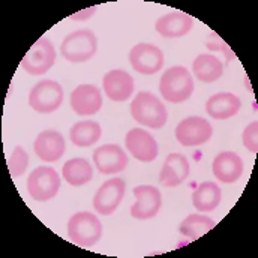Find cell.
Instances as JSON below:
<instances>
[{
	"instance_id": "24",
	"label": "cell",
	"mask_w": 258,
	"mask_h": 258,
	"mask_svg": "<svg viewBox=\"0 0 258 258\" xmlns=\"http://www.w3.org/2000/svg\"><path fill=\"white\" fill-rule=\"evenodd\" d=\"M101 135H102L101 125L93 120L78 122L71 128V132H69L71 141L78 147H89L95 144L96 141H99Z\"/></svg>"
},
{
	"instance_id": "23",
	"label": "cell",
	"mask_w": 258,
	"mask_h": 258,
	"mask_svg": "<svg viewBox=\"0 0 258 258\" xmlns=\"http://www.w3.org/2000/svg\"><path fill=\"white\" fill-rule=\"evenodd\" d=\"M62 174H63L64 180L72 185V186H81L87 182L92 180L93 177V168L92 165L83 159V158H74V159H69L66 164L63 165V170H62Z\"/></svg>"
},
{
	"instance_id": "17",
	"label": "cell",
	"mask_w": 258,
	"mask_h": 258,
	"mask_svg": "<svg viewBox=\"0 0 258 258\" xmlns=\"http://www.w3.org/2000/svg\"><path fill=\"white\" fill-rule=\"evenodd\" d=\"M189 174V161L182 153H170L161 168L159 183L167 188L180 185Z\"/></svg>"
},
{
	"instance_id": "26",
	"label": "cell",
	"mask_w": 258,
	"mask_h": 258,
	"mask_svg": "<svg viewBox=\"0 0 258 258\" xmlns=\"http://www.w3.org/2000/svg\"><path fill=\"white\" fill-rule=\"evenodd\" d=\"M27 165H29V155L27 152L21 147V146H17L8 161V168H9V173L12 177H20L26 173L27 170Z\"/></svg>"
},
{
	"instance_id": "1",
	"label": "cell",
	"mask_w": 258,
	"mask_h": 258,
	"mask_svg": "<svg viewBox=\"0 0 258 258\" xmlns=\"http://www.w3.org/2000/svg\"><path fill=\"white\" fill-rule=\"evenodd\" d=\"M131 116L135 122L152 129H161L168 119L165 105L152 93L140 92L131 102Z\"/></svg>"
},
{
	"instance_id": "18",
	"label": "cell",
	"mask_w": 258,
	"mask_h": 258,
	"mask_svg": "<svg viewBox=\"0 0 258 258\" xmlns=\"http://www.w3.org/2000/svg\"><path fill=\"white\" fill-rule=\"evenodd\" d=\"M212 170L218 180L224 183H233L237 182L243 174V161L234 152H222L213 159Z\"/></svg>"
},
{
	"instance_id": "13",
	"label": "cell",
	"mask_w": 258,
	"mask_h": 258,
	"mask_svg": "<svg viewBox=\"0 0 258 258\" xmlns=\"http://www.w3.org/2000/svg\"><path fill=\"white\" fill-rule=\"evenodd\" d=\"M93 162L99 173L116 174L126 168L128 155L117 144H104L93 152Z\"/></svg>"
},
{
	"instance_id": "4",
	"label": "cell",
	"mask_w": 258,
	"mask_h": 258,
	"mask_svg": "<svg viewBox=\"0 0 258 258\" xmlns=\"http://www.w3.org/2000/svg\"><path fill=\"white\" fill-rule=\"evenodd\" d=\"M98 50V39L90 29H81L69 33L60 45V53L66 60L81 63L90 60Z\"/></svg>"
},
{
	"instance_id": "19",
	"label": "cell",
	"mask_w": 258,
	"mask_h": 258,
	"mask_svg": "<svg viewBox=\"0 0 258 258\" xmlns=\"http://www.w3.org/2000/svg\"><path fill=\"white\" fill-rule=\"evenodd\" d=\"M194 26V18L185 12H170L162 15L155 29L164 38H182L191 32Z\"/></svg>"
},
{
	"instance_id": "3",
	"label": "cell",
	"mask_w": 258,
	"mask_h": 258,
	"mask_svg": "<svg viewBox=\"0 0 258 258\" xmlns=\"http://www.w3.org/2000/svg\"><path fill=\"white\" fill-rule=\"evenodd\" d=\"M68 237L77 246L90 248L102 237V224L93 213L78 212L68 222Z\"/></svg>"
},
{
	"instance_id": "16",
	"label": "cell",
	"mask_w": 258,
	"mask_h": 258,
	"mask_svg": "<svg viewBox=\"0 0 258 258\" xmlns=\"http://www.w3.org/2000/svg\"><path fill=\"white\" fill-rule=\"evenodd\" d=\"M105 95L116 102H125L134 92V80L126 71L111 69L102 80Z\"/></svg>"
},
{
	"instance_id": "2",
	"label": "cell",
	"mask_w": 258,
	"mask_h": 258,
	"mask_svg": "<svg viewBox=\"0 0 258 258\" xmlns=\"http://www.w3.org/2000/svg\"><path fill=\"white\" fill-rule=\"evenodd\" d=\"M159 92L165 101L173 104L185 102L194 92V81L189 71L183 66L167 69L159 81Z\"/></svg>"
},
{
	"instance_id": "15",
	"label": "cell",
	"mask_w": 258,
	"mask_h": 258,
	"mask_svg": "<svg viewBox=\"0 0 258 258\" xmlns=\"http://www.w3.org/2000/svg\"><path fill=\"white\" fill-rule=\"evenodd\" d=\"M33 149L39 159L45 162H56L63 156L66 144L60 132L47 129V131H42L36 137Z\"/></svg>"
},
{
	"instance_id": "29",
	"label": "cell",
	"mask_w": 258,
	"mask_h": 258,
	"mask_svg": "<svg viewBox=\"0 0 258 258\" xmlns=\"http://www.w3.org/2000/svg\"><path fill=\"white\" fill-rule=\"evenodd\" d=\"M96 9H98V6H92V8H87V9H83V11H80V12H77V14H72L69 18L71 20H78V21H84V20H87V18H90L95 12H96Z\"/></svg>"
},
{
	"instance_id": "7",
	"label": "cell",
	"mask_w": 258,
	"mask_h": 258,
	"mask_svg": "<svg viewBox=\"0 0 258 258\" xmlns=\"http://www.w3.org/2000/svg\"><path fill=\"white\" fill-rule=\"evenodd\" d=\"M56 62V50L48 38H39L21 60V68L32 75L48 72Z\"/></svg>"
},
{
	"instance_id": "22",
	"label": "cell",
	"mask_w": 258,
	"mask_h": 258,
	"mask_svg": "<svg viewBox=\"0 0 258 258\" xmlns=\"http://www.w3.org/2000/svg\"><path fill=\"white\" fill-rule=\"evenodd\" d=\"M195 77L203 83H213L224 74L222 62L212 54H200L192 63Z\"/></svg>"
},
{
	"instance_id": "11",
	"label": "cell",
	"mask_w": 258,
	"mask_h": 258,
	"mask_svg": "<svg viewBox=\"0 0 258 258\" xmlns=\"http://www.w3.org/2000/svg\"><path fill=\"white\" fill-rule=\"evenodd\" d=\"M125 144L129 153L141 162H152L158 156V143L146 129H131L125 137Z\"/></svg>"
},
{
	"instance_id": "25",
	"label": "cell",
	"mask_w": 258,
	"mask_h": 258,
	"mask_svg": "<svg viewBox=\"0 0 258 258\" xmlns=\"http://www.w3.org/2000/svg\"><path fill=\"white\" fill-rule=\"evenodd\" d=\"M216 225V222L206 216V215H198V213H194L186 216L180 227H179V231L182 236L185 237H191V239H198L201 236H204L206 233H209L210 230H213Z\"/></svg>"
},
{
	"instance_id": "10",
	"label": "cell",
	"mask_w": 258,
	"mask_h": 258,
	"mask_svg": "<svg viewBox=\"0 0 258 258\" xmlns=\"http://www.w3.org/2000/svg\"><path fill=\"white\" fill-rule=\"evenodd\" d=\"M213 129L203 117H186L176 128V138L182 146H201L212 138Z\"/></svg>"
},
{
	"instance_id": "14",
	"label": "cell",
	"mask_w": 258,
	"mask_h": 258,
	"mask_svg": "<svg viewBox=\"0 0 258 258\" xmlns=\"http://www.w3.org/2000/svg\"><path fill=\"white\" fill-rule=\"evenodd\" d=\"M71 107L78 116H93L102 107L101 90L93 84H81L71 93Z\"/></svg>"
},
{
	"instance_id": "20",
	"label": "cell",
	"mask_w": 258,
	"mask_h": 258,
	"mask_svg": "<svg viewBox=\"0 0 258 258\" xmlns=\"http://www.w3.org/2000/svg\"><path fill=\"white\" fill-rule=\"evenodd\" d=\"M242 107L240 99L228 92H222V93H216L213 96H210L206 102V111L210 117L218 119V120H224V119H230L233 116H236L239 113Z\"/></svg>"
},
{
	"instance_id": "28",
	"label": "cell",
	"mask_w": 258,
	"mask_h": 258,
	"mask_svg": "<svg viewBox=\"0 0 258 258\" xmlns=\"http://www.w3.org/2000/svg\"><path fill=\"white\" fill-rule=\"evenodd\" d=\"M243 144L245 147L251 152V153H257L258 152V122L249 123L245 131H243Z\"/></svg>"
},
{
	"instance_id": "8",
	"label": "cell",
	"mask_w": 258,
	"mask_h": 258,
	"mask_svg": "<svg viewBox=\"0 0 258 258\" xmlns=\"http://www.w3.org/2000/svg\"><path fill=\"white\" fill-rule=\"evenodd\" d=\"M126 191V183L120 177H114L101 185L93 197V207L101 215H111L120 206Z\"/></svg>"
},
{
	"instance_id": "27",
	"label": "cell",
	"mask_w": 258,
	"mask_h": 258,
	"mask_svg": "<svg viewBox=\"0 0 258 258\" xmlns=\"http://www.w3.org/2000/svg\"><path fill=\"white\" fill-rule=\"evenodd\" d=\"M206 47L210 50V51H222L225 56H227V59H228V62H231V60H234V53L230 50V47L216 35V33H209V36H207V39H206Z\"/></svg>"
},
{
	"instance_id": "5",
	"label": "cell",
	"mask_w": 258,
	"mask_h": 258,
	"mask_svg": "<svg viewBox=\"0 0 258 258\" xmlns=\"http://www.w3.org/2000/svg\"><path fill=\"white\" fill-rule=\"evenodd\" d=\"M60 189V177L51 167H38L27 177V191L35 201H48Z\"/></svg>"
},
{
	"instance_id": "6",
	"label": "cell",
	"mask_w": 258,
	"mask_h": 258,
	"mask_svg": "<svg viewBox=\"0 0 258 258\" xmlns=\"http://www.w3.org/2000/svg\"><path fill=\"white\" fill-rule=\"evenodd\" d=\"M63 102V89L57 81L44 80L39 81L29 95V105L42 114L56 111Z\"/></svg>"
},
{
	"instance_id": "21",
	"label": "cell",
	"mask_w": 258,
	"mask_h": 258,
	"mask_svg": "<svg viewBox=\"0 0 258 258\" xmlns=\"http://www.w3.org/2000/svg\"><path fill=\"white\" fill-rule=\"evenodd\" d=\"M221 198H222V192L216 183L204 182L194 191L192 204L198 212L209 213L219 206Z\"/></svg>"
},
{
	"instance_id": "12",
	"label": "cell",
	"mask_w": 258,
	"mask_h": 258,
	"mask_svg": "<svg viewBox=\"0 0 258 258\" xmlns=\"http://www.w3.org/2000/svg\"><path fill=\"white\" fill-rule=\"evenodd\" d=\"M135 203L131 207V215L135 219L155 218L162 206V195L159 189L150 185H141L134 189Z\"/></svg>"
},
{
	"instance_id": "9",
	"label": "cell",
	"mask_w": 258,
	"mask_h": 258,
	"mask_svg": "<svg viewBox=\"0 0 258 258\" xmlns=\"http://www.w3.org/2000/svg\"><path fill=\"white\" fill-rule=\"evenodd\" d=\"M132 68L144 75H153L164 66V53L152 44H137L129 51Z\"/></svg>"
}]
</instances>
